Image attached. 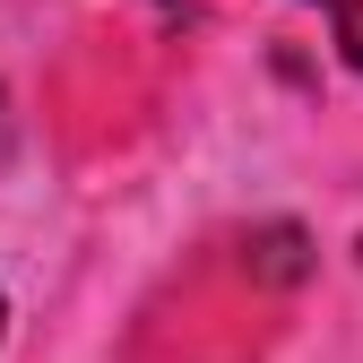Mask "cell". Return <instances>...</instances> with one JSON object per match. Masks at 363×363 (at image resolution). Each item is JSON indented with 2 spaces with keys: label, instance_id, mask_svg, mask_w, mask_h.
Listing matches in <instances>:
<instances>
[{
  "label": "cell",
  "instance_id": "6da1fadb",
  "mask_svg": "<svg viewBox=\"0 0 363 363\" xmlns=\"http://www.w3.org/2000/svg\"><path fill=\"white\" fill-rule=\"evenodd\" d=\"M329 18H337V52L363 69V0H329Z\"/></svg>",
  "mask_w": 363,
  "mask_h": 363
},
{
  "label": "cell",
  "instance_id": "7a4b0ae2",
  "mask_svg": "<svg viewBox=\"0 0 363 363\" xmlns=\"http://www.w3.org/2000/svg\"><path fill=\"white\" fill-rule=\"evenodd\" d=\"M0 156H9V96H0Z\"/></svg>",
  "mask_w": 363,
  "mask_h": 363
},
{
  "label": "cell",
  "instance_id": "3957f363",
  "mask_svg": "<svg viewBox=\"0 0 363 363\" xmlns=\"http://www.w3.org/2000/svg\"><path fill=\"white\" fill-rule=\"evenodd\" d=\"M0 329H9V294H0Z\"/></svg>",
  "mask_w": 363,
  "mask_h": 363
}]
</instances>
